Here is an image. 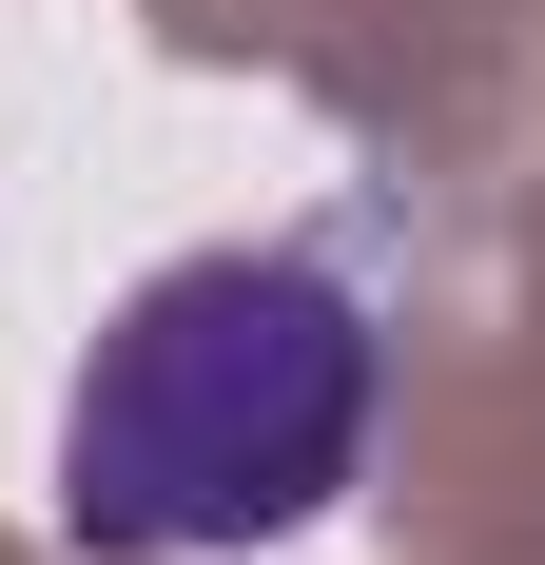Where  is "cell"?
<instances>
[{
  "label": "cell",
  "instance_id": "6da1fadb",
  "mask_svg": "<svg viewBox=\"0 0 545 565\" xmlns=\"http://www.w3.org/2000/svg\"><path fill=\"white\" fill-rule=\"evenodd\" d=\"M371 449V312L312 254H195L98 332L58 409V508L98 546H272Z\"/></svg>",
  "mask_w": 545,
  "mask_h": 565
}]
</instances>
